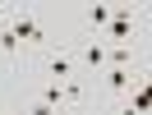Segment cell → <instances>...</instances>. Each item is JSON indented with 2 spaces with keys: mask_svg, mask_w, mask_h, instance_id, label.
<instances>
[{
  "mask_svg": "<svg viewBox=\"0 0 152 115\" xmlns=\"http://www.w3.org/2000/svg\"><path fill=\"white\" fill-rule=\"evenodd\" d=\"M46 74H51V83H69V78H78V65H74V55L60 46V51L46 55Z\"/></svg>",
  "mask_w": 152,
  "mask_h": 115,
  "instance_id": "1",
  "label": "cell"
},
{
  "mask_svg": "<svg viewBox=\"0 0 152 115\" xmlns=\"http://www.w3.org/2000/svg\"><path fill=\"white\" fill-rule=\"evenodd\" d=\"M134 32V5H111V23H106V37L111 41H124Z\"/></svg>",
  "mask_w": 152,
  "mask_h": 115,
  "instance_id": "2",
  "label": "cell"
},
{
  "mask_svg": "<svg viewBox=\"0 0 152 115\" xmlns=\"http://www.w3.org/2000/svg\"><path fill=\"white\" fill-rule=\"evenodd\" d=\"M78 60H83L88 69H106V41H102V37L83 41V46H78Z\"/></svg>",
  "mask_w": 152,
  "mask_h": 115,
  "instance_id": "3",
  "label": "cell"
},
{
  "mask_svg": "<svg viewBox=\"0 0 152 115\" xmlns=\"http://www.w3.org/2000/svg\"><path fill=\"white\" fill-rule=\"evenodd\" d=\"M129 87H134V69L106 65V92H129Z\"/></svg>",
  "mask_w": 152,
  "mask_h": 115,
  "instance_id": "4",
  "label": "cell"
},
{
  "mask_svg": "<svg viewBox=\"0 0 152 115\" xmlns=\"http://www.w3.org/2000/svg\"><path fill=\"white\" fill-rule=\"evenodd\" d=\"M83 19H88V28H92V32H102L106 23H111V5H88Z\"/></svg>",
  "mask_w": 152,
  "mask_h": 115,
  "instance_id": "5",
  "label": "cell"
},
{
  "mask_svg": "<svg viewBox=\"0 0 152 115\" xmlns=\"http://www.w3.org/2000/svg\"><path fill=\"white\" fill-rule=\"evenodd\" d=\"M37 101L56 106V111H69V106H65V87H60V83H42V97H37Z\"/></svg>",
  "mask_w": 152,
  "mask_h": 115,
  "instance_id": "6",
  "label": "cell"
},
{
  "mask_svg": "<svg viewBox=\"0 0 152 115\" xmlns=\"http://www.w3.org/2000/svg\"><path fill=\"white\" fill-rule=\"evenodd\" d=\"M106 65L129 69V65H134V46H106Z\"/></svg>",
  "mask_w": 152,
  "mask_h": 115,
  "instance_id": "7",
  "label": "cell"
},
{
  "mask_svg": "<svg viewBox=\"0 0 152 115\" xmlns=\"http://www.w3.org/2000/svg\"><path fill=\"white\" fill-rule=\"evenodd\" d=\"M0 51H5V55H10V60H14V55H19V51H23V41H19V37H14V32H10V28H0Z\"/></svg>",
  "mask_w": 152,
  "mask_h": 115,
  "instance_id": "8",
  "label": "cell"
},
{
  "mask_svg": "<svg viewBox=\"0 0 152 115\" xmlns=\"http://www.w3.org/2000/svg\"><path fill=\"white\" fill-rule=\"evenodd\" d=\"M148 106H152L148 87H138V92H134V101H129V111H134V115H148Z\"/></svg>",
  "mask_w": 152,
  "mask_h": 115,
  "instance_id": "9",
  "label": "cell"
},
{
  "mask_svg": "<svg viewBox=\"0 0 152 115\" xmlns=\"http://www.w3.org/2000/svg\"><path fill=\"white\" fill-rule=\"evenodd\" d=\"M23 115H65V111H56V106H46V101H28Z\"/></svg>",
  "mask_w": 152,
  "mask_h": 115,
  "instance_id": "10",
  "label": "cell"
},
{
  "mask_svg": "<svg viewBox=\"0 0 152 115\" xmlns=\"http://www.w3.org/2000/svg\"><path fill=\"white\" fill-rule=\"evenodd\" d=\"M5 19H10V9H5V5H0V28H5Z\"/></svg>",
  "mask_w": 152,
  "mask_h": 115,
  "instance_id": "11",
  "label": "cell"
}]
</instances>
